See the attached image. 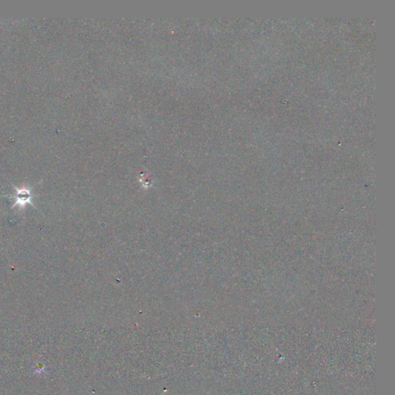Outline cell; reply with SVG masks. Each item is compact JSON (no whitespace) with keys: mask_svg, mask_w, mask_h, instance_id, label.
<instances>
[{"mask_svg":"<svg viewBox=\"0 0 395 395\" xmlns=\"http://www.w3.org/2000/svg\"><path fill=\"white\" fill-rule=\"evenodd\" d=\"M15 188L16 194L14 196L12 195H6V196H0V197H7L15 199V202L12 205L11 209H15L16 207L19 209H24L27 205H31L34 209H37V208L33 203V198L35 197V195L32 192V188L27 185H23L22 188H17L14 184H12Z\"/></svg>","mask_w":395,"mask_h":395,"instance_id":"cell-1","label":"cell"}]
</instances>
